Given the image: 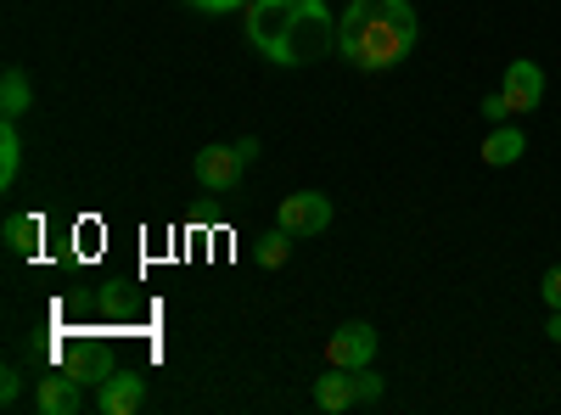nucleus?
<instances>
[{"instance_id":"obj_1","label":"nucleus","mask_w":561,"mask_h":415,"mask_svg":"<svg viewBox=\"0 0 561 415\" xmlns=\"http://www.w3.org/2000/svg\"><path fill=\"white\" fill-rule=\"evenodd\" d=\"M248 39L275 68H309L337 45V12L325 0H248Z\"/></svg>"},{"instance_id":"obj_2","label":"nucleus","mask_w":561,"mask_h":415,"mask_svg":"<svg viewBox=\"0 0 561 415\" xmlns=\"http://www.w3.org/2000/svg\"><path fill=\"white\" fill-rule=\"evenodd\" d=\"M421 39V18L410 0H348L337 12V51L359 73H388L399 68Z\"/></svg>"},{"instance_id":"obj_3","label":"nucleus","mask_w":561,"mask_h":415,"mask_svg":"<svg viewBox=\"0 0 561 415\" xmlns=\"http://www.w3.org/2000/svg\"><path fill=\"white\" fill-rule=\"evenodd\" d=\"M377 326L370 320H348V326H337L332 337H325V365H343V371H365V365H377Z\"/></svg>"},{"instance_id":"obj_4","label":"nucleus","mask_w":561,"mask_h":415,"mask_svg":"<svg viewBox=\"0 0 561 415\" xmlns=\"http://www.w3.org/2000/svg\"><path fill=\"white\" fill-rule=\"evenodd\" d=\"M275 224L293 230L298 242H309V237H320V230H332V197H325V192H293V197H280Z\"/></svg>"},{"instance_id":"obj_5","label":"nucleus","mask_w":561,"mask_h":415,"mask_svg":"<svg viewBox=\"0 0 561 415\" xmlns=\"http://www.w3.org/2000/svg\"><path fill=\"white\" fill-rule=\"evenodd\" d=\"M242 158H237V147H203L197 152V163H192V174H197V186L203 192H214V197H225V192H237V180H242Z\"/></svg>"},{"instance_id":"obj_6","label":"nucleus","mask_w":561,"mask_h":415,"mask_svg":"<svg viewBox=\"0 0 561 415\" xmlns=\"http://www.w3.org/2000/svg\"><path fill=\"white\" fill-rule=\"evenodd\" d=\"M500 96L511 102V113H517V118H523V113H534V107L545 102V68H539V62H528V57H523V62H511V68H505V79H500Z\"/></svg>"},{"instance_id":"obj_7","label":"nucleus","mask_w":561,"mask_h":415,"mask_svg":"<svg viewBox=\"0 0 561 415\" xmlns=\"http://www.w3.org/2000/svg\"><path fill=\"white\" fill-rule=\"evenodd\" d=\"M79 404H84V377H39L34 382V410L39 415H79Z\"/></svg>"},{"instance_id":"obj_8","label":"nucleus","mask_w":561,"mask_h":415,"mask_svg":"<svg viewBox=\"0 0 561 415\" xmlns=\"http://www.w3.org/2000/svg\"><path fill=\"white\" fill-rule=\"evenodd\" d=\"M523 152H528V129H523V124H511V118L494 124V129L483 135V163H489V169H511Z\"/></svg>"},{"instance_id":"obj_9","label":"nucleus","mask_w":561,"mask_h":415,"mask_svg":"<svg viewBox=\"0 0 561 415\" xmlns=\"http://www.w3.org/2000/svg\"><path fill=\"white\" fill-rule=\"evenodd\" d=\"M314 410H325V415H343V410H354L359 399H354V371H343V365H332L325 377H314Z\"/></svg>"},{"instance_id":"obj_10","label":"nucleus","mask_w":561,"mask_h":415,"mask_svg":"<svg viewBox=\"0 0 561 415\" xmlns=\"http://www.w3.org/2000/svg\"><path fill=\"white\" fill-rule=\"evenodd\" d=\"M140 404H147V382H140L135 371L102 377V410H107V415H135Z\"/></svg>"},{"instance_id":"obj_11","label":"nucleus","mask_w":561,"mask_h":415,"mask_svg":"<svg viewBox=\"0 0 561 415\" xmlns=\"http://www.w3.org/2000/svg\"><path fill=\"white\" fill-rule=\"evenodd\" d=\"M34 107V84H28V73L23 68H7V73H0V118H23Z\"/></svg>"},{"instance_id":"obj_12","label":"nucleus","mask_w":561,"mask_h":415,"mask_svg":"<svg viewBox=\"0 0 561 415\" xmlns=\"http://www.w3.org/2000/svg\"><path fill=\"white\" fill-rule=\"evenodd\" d=\"M18 169H23V135H18V124L7 118V124H0V192L18 186Z\"/></svg>"},{"instance_id":"obj_13","label":"nucleus","mask_w":561,"mask_h":415,"mask_svg":"<svg viewBox=\"0 0 561 415\" xmlns=\"http://www.w3.org/2000/svg\"><path fill=\"white\" fill-rule=\"evenodd\" d=\"M7 247H12L18 258H28V253L39 247V219H34V214H12V219H7Z\"/></svg>"},{"instance_id":"obj_14","label":"nucleus","mask_w":561,"mask_h":415,"mask_svg":"<svg viewBox=\"0 0 561 415\" xmlns=\"http://www.w3.org/2000/svg\"><path fill=\"white\" fill-rule=\"evenodd\" d=\"M293 242H298V237H293V230H280V224H275V230H270V237L259 242V269H280V264H287V258H293Z\"/></svg>"},{"instance_id":"obj_15","label":"nucleus","mask_w":561,"mask_h":415,"mask_svg":"<svg viewBox=\"0 0 561 415\" xmlns=\"http://www.w3.org/2000/svg\"><path fill=\"white\" fill-rule=\"evenodd\" d=\"M382 393H388V388H382V377L370 371V365H365V371H354V399H359V404H382Z\"/></svg>"},{"instance_id":"obj_16","label":"nucleus","mask_w":561,"mask_h":415,"mask_svg":"<svg viewBox=\"0 0 561 415\" xmlns=\"http://www.w3.org/2000/svg\"><path fill=\"white\" fill-rule=\"evenodd\" d=\"M185 7L203 18H225V12H248V0H185Z\"/></svg>"},{"instance_id":"obj_17","label":"nucleus","mask_w":561,"mask_h":415,"mask_svg":"<svg viewBox=\"0 0 561 415\" xmlns=\"http://www.w3.org/2000/svg\"><path fill=\"white\" fill-rule=\"evenodd\" d=\"M539 298H545V309H561V264H550V269H545Z\"/></svg>"},{"instance_id":"obj_18","label":"nucleus","mask_w":561,"mask_h":415,"mask_svg":"<svg viewBox=\"0 0 561 415\" xmlns=\"http://www.w3.org/2000/svg\"><path fill=\"white\" fill-rule=\"evenodd\" d=\"M483 118H489V124H505V118H517V113H511V102L494 90V96H483Z\"/></svg>"},{"instance_id":"obj_19","label":"nucleus","mask_w":561,"mask_h":415,"mask_svg":"<svg viewBox=\"0 0 561 415\" xmlns=\"http://www.w3.org/2000/svg\"><path fill=\"white\" fill-rule=\"evenodd\" d=\"M18 393H23V377L7 371V377H0V404H18Z\"/></svg>"},{"instance_id":"obj_20","label":"nucleus","mask_w":561,"mask_h":415,"mask_svg":"<svg viewBox=\"0 0 561 415\" xmlns=\"http://www.w3.org/2000/svg\"><path fill=\"white\" fill-rule=\"evenodd\" d=\"M237 158H242V163H259V158H264L259 135H242V141H237Z\"/></svg>"},{"instance_id":"obj_21","label":"nucleus","mask_w":561,"mask_h":415,"mask_svg":"<svg viewBox=\"0 0 561 415\" xmlns=\"http://www.w3.org/2000/svg\"><path fill=\"white\" fill-rule=\"evenodd\" d=\"M545 337H550V343H561V309H550V326H545Z\"/></svg>"}]
</instances>
